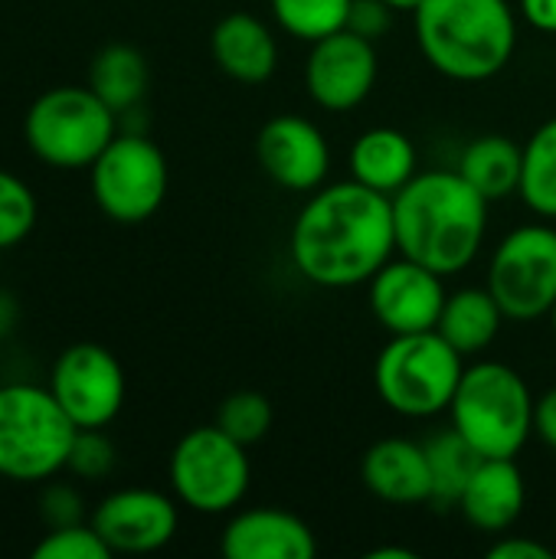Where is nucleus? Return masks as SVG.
Masks as SVG:
<instances>
[{"mask_svg":"<svg viewBox=\"0 0 556 559\" xmlns=\"http://www.w3.org/2000/svg\"><path fill=\"white\" fill-rule=\"evenodd\" d=\"M115 557L92 521L49 527V534L33 547V559H108Z\"/></svg>","mask_w":556,"mask_h":559,"instance_id":"29","label":"nucleus"},{"mask_svg":"<svg viewBox=\"0 0 556 559\" xmlns=\"http://www.w3.org/2000/svg\"><path fill=\"white\" fill-rule=\"evenodd\" d=\"M36 197L16 174L0 167V252L20 246L36 226Z\"/></svg>","mask_w":556,"mask_h":559,"instance_id":"28","label":"nucleus"},{"mask_svg":"<svg viewBox=\"0 0 556 559\" xmlns=\"http://www.w3.org/2000/svg\"><path fill=\"white\" fill-rule=\"evenodd\" d=\"M393 16H397V10L390 3H383V0H354L351 16H347V29L370 39V43H377V39H383L390 33Z\"/></svg>","mask_w":556,"mask_h":559,"instance_id":"32","label":"nucleus"},{"mask_svg":"<svg viewBox=\"0 0 556 559\" xmlns=\"http://www.w3.org/2000/svg\"><path fill=\"white\" fill-rule=\"evenodd\" d=\"M524 504H528V485L518 468V459H482L456 511L469 527L498 537L521 521Z\"/></svg>","mask_w":556,"mask_h":559,"instance_id":"17","label":"nucleus"},{"mask_svg":"<svg viewBox=\"0 0 556 559\" xmlns=\"http://www.w3.org/2000/svg\"><path fill=\"white\" fill-rule=\"evenodd\" d=\"M488 206L459 170H419L393 193L397 252L446 278L459 275L485 246Z\"/></svg>","mask_w":556,"mask_h":559,"instance_id":"2","label":"nucleus"},{"mask_svg":"<svg viewBox=\"0 0 556 559\" xmlns=\"http://www.w3.org/2000/svg\"><path fill=\"white\" fill-rule=\"evenodd\" d=\"M534 436L556 455V386L544 390L534 403Z\"/></svg>","mask_w":556,"mask_h":559,"instance_id":"34","label":"nucleus"},{"mask_svg":"<svg viewBox=\"0 0 556 559\" xmlns=\"http://www.w3.org/2000/svg\"><path fill=\"white\" fill-rule=\"evenodd\" d=\"M256 160L272 183L292 193H315L331 170V144L305 115H275L256 134Z\"/></svg>","mask_w":556,"mask_h":559,"instance_id":"14","label":"nucleus"},{"mask_svg":"<svg viewBox=\"0 0 556 559\" xmlns=\"http://www.w3.org/2000/svg\"><path fill=\"white\" fill-rule=\"evenodd\" d=\"M275 23L301 39V43H318L338 29H347L351 3L354 0H269Z\"/></svg>","mask_w":556,"mask_h":559,"instance_id":"26","label":"nucleus"},{"mask_svg":"<svg viewBox=\"0 0 556 559\" xmlns=\"http://www.w3.org/2000/svg\"><path fill=\"white\" fill-rule=\"evenodd\" d=\"M167 478L174 498L206 518L233 514L252 485V465L246 455V445L226 436L216 423L197 426L170 452Z\"/></svg>","mask_w":556,"mask_h":559,"instance_id":"8","label":"nucleus"},{"mask_svg":"<svg viewBox=\"0 0 556 559\" xmlns=\"http://www.w3.org/2000/svg\"><path fill=\"white\" fill-rule=\"evenodd\" d=\"M485 288L495 295L508 321L551 318L556 305V226L524 223L511 229L492 252Z\"/></svg>","mask_w":556,"mask_h":559,"instance_id":"9","label":"nucleus"},{"mask_svg":"<svg viewBox=\"0 0 556 559\" xmlns=\"http://www.w3.org/2000/svg\"><path fill=\"white\" fill-rule=\"evenodd\" d=\"M534 403L537 396L514 367L475 360L465 364L449 419L482 459H518L534 436Z\"/></svg>","mask_w":556,"mask_h":559,"instance_id":"4","label":"nucleus"},{"mask_svg":"<svg viewBox=\"0 0 556 559\" xmlns=\"http://www.w3.org/2000/svg\"><path fill=\"white\" fill-rule=\"evenodd\" d=\"M147 82H151V72H147V59L141 56V49L128 43H111L95 52L85 85L121 118V115H131L144 102Z\"/></svg>","mask_w":556,"mask_h":559,"instance_id":"23","label":"nucleus"},{"mask_svg":"<svg viewBox=\"0 0 556 559\" xmlns=\"http://www.w3.org/2000/svg\"><path fill=\"white\" fill-rule=\"evenodd\" d=\"M551 321H554V334H556V305H554V311H551Z\"/></svg>","mask_w":556,"mask_h":559,"instance_id":"38","label":"nucleus"},{"mask_svg":"<svg viewBox=\"0 0 556 559\" xmlns=\"http://www.w3.org/2000/svg\"><path fill=\"white\" fill-rule=\"evenodd\" d=\"M49 393L79 429H105L125 406V367L102 344L66 347L49 370Z\"/></svg>","mask_w":556,"mask_h":559,"instance_id":"11","label":"nucleus"},{"mask_svg":"<svg viewBox=\"0 0 556 559\" xmlns=\"http://www.w3.org/2000/svg\"><path fill=\"white\" fill-rule=\"evenodd\" d=\"M377 43L338 29L311 43L305 59V92L324 111H351L367 102L377 85Z\"/></svg>","mask_w":556,"mask_h":559,"instance_id":"13","label":"nucleus"},{"mask_svg":"<svg viewBox=\"0 0 556 559\" xmlns=\"http://www.w3.org/2000/svg\"><path fill=\"white\" fill-rule=\"evenodd\" d=\"M79 426L56 403L49 386L7 383L0 386V478L52 481L69 465Z\"/></svg>","mask_w":556,"mask_h":559,"instance_id":"5","label":"nucleus"},{"mask_svg":"<svg viewBox=\"0 0 556 559\" xmlns=\"http://www.w3.org/2000/svg\"><path fill=\"white\" fill-rule=\"evenodd\" d=\"M213 62L242 85L269 82L279 69V43L272 29L246 10L226 13L210 33Z\"/></svg>","mask_w":556,"mask_h":559,"instance_id":"19","label":"nucleus"},{"mask_svg":"<svg viewBox=\"0 0 556 559\" xmlns=\"http://www.w3.org/2000/svg\"><path fill=\"white\" fill-rule=\"evenodd\" d=\"M383 3H390V7H393L397 13H413V10H416V7H419L423 0H383Z\"/></svg>","mask_w":556,"mask_h":559,"instance_id":"37","label":"nucleus"},{"mask_svg":"<svg viewBox=\"0 0 556 559\" xmlns=\"http://www.w3.org/2000/svg\"><path fill=\"white\" fill-rule=\"evenodd\" d=\"M367 559H416V554L406 547H377L367 554Z\"/></svg>","mask_w":556,"mask_h":559,"instance_id":"36","label":"nucleus"},{"mask_svg":"<svg viewBox=\"0 0 556 559\" xmlns=\"http://www.w3.org/2000/svg\"><path fill=\"white\" fill-rule=\"evenodd\" d=\"M82 508H85L82 504V495L72 485H66V481H52L39 495V518L49 527H66V524L85 521V511Z\"/></svg>","mask_w":556,"mask_h":559,"instance_id":"31","label":"nucleus"},{"mask_svg":"<svg viewBox=\"0 0 556 559\" xmlns=\"http://www.w3.org/2000/svg\"><path fill=\"white\" fill-rule=\"evenodd\" d=\"M226 559H311L318 540L311 527L285 508H246L233 511L220 534Z\"/></svg>","mask_w":556,"mask_h":559,"instance_id":"16","label":"nucleus"},{"mask_svg":"<svg viewBox=\"0 0 556 559\" xmlns=\"http://www.w3.org/2000/svg\"><path fill=\"white\" fill-rule=\"evenodd\" d=\"M488 557L492 559H554V547H547V544H541V540H534V537H514V534H508V537H501L498 534V540L488 547Z\"/></svg>","mask_w":556,"mask_h":559,"instance_id":"33","label":"nucleus"},{"mask_svg":"<svg viewBox=\"0 0 556 559\" xmlns=\"http://www.w3.org/2000/svg\"><path fill=\"white\" fill-rule=\"evenodd\" d=\"M426 459H429V481H433L429 504L436 511L456 508L482 455L456 429H446L426 442Z\"/></svg>","mask_w":556,"mask_h":559,"instance_id":"24","label":"nucleus"},{"mask_svg":"<svg viewBox=\"0 0 556 559\" xmlns=\"http://www.w3.org/2000/svg\"><path fill=\"white\" fill-rule=\"evenodd\" d=\"M518 10L537 33L556 36V0H518Z\"/></svg>","mask_w":556,"mask_h":559,"instance_id":"35","label":"nucleus"},{"mask_svg":"<svg viewBox=\"0 0 556 559\" xmlns=\"http://www.w3.org/2000/svg\"><path fill=\"white\" fill-rule=\"evenodd\" d=\"M216 426L249 449V445H256V442H262L269 436V429H272V403L259 390H236L220 403Z\"/></svg>","mask_w":556,"mask_h":559,"instance_id":"27","label":"nucleus"},{"mask_svg":"<svg viewBox=\"0 0 556 559\" xmlns=\"http://www.w3.org/2000/svg\"><path fill=\"white\" fill-rule=\"evenodd\" d=\"M33 157L56 170H82L118 134V115L88 85H56L43 92L23 121Z\"/></svg>","mask_w":556,"mask_h":559,"instance_id":"7","label":"nucleus"},{"mask_svg":"<svg viewBox=\"0 0 556 559\" xmlns=\"http://www.w3.org/2000/svg\"><path fill=\"white\" fill-rule=\"evenodd\" d=\"M351 177L377 193H400L416 174H419V154L416 144L406 131L400 128H370L364 134L354 138L351 154Z\"/></svg>","mask_w":556,"mask_h":559,"instance_id":"20","label":"nucleus"},{"mask_svg":"<svg viewBox=\"0 0 556 559\" xmlns=\"http://www.w3.org/2000/svg\"><path fill=\"white\" fill-rule=\"evenodd\" d=\"M518 197L534 216L556 219V118L544 121L524 144Z\"/></svg>","mask_w":556,"mask_h":559,"instance_id":"25","label":"nucleus"},{"mask_svg":"<svg viewBox=\"0 0 556 559\" xmlns=\"http://www.w3.org/2000/svg\"><path fill=\"white\" fill-rule=\"evenodd\" d=\"M177 498L154 488H121L98 501L92 511V527L102 534L111 554H157L177 537Z\"/></svg>","mask_w":556,"mask_h":559,"instance_id":"15","label":"nucleus"},{"mask_svg":"<svg viewBox=\"0 0 556 559\" xmlns=\"http://www.w3.org/2000/svg\"><path fill=\"white\" fill-rule=\"evenodd\" d=\"M521 167H524V144H518L508 134H482L469 141L456 170L488 203H498L521 190Z\"/></svg>","mask_w":556,"mask_h":559,"instance_id":"22","label":"nucleus"},{"mask_svg":"<svg viewBox=\"0 0 556 559\" xmlns=\"http://www.w3.org/2000/svg\"><path fill=\"white\" fill-rule=\"evenodd\" d=\"M413 29L423 59L452 82H488L518 49V10L508 0H423Z\"/></svg>","mask_w":556,"mask_h":559,"instance_id":"3","label":"nucleus"},{"mask_svg":"<svg viewBox=\"0 0 556 559\" xmlns=\"http://www.w3.org/2000/svg\"><path fill=\"white\" fill-rule=\"evenodd\" d=\"M288 255L318 288L367 285L397 255L393 197L354 177L318 187L292 223Z\"/></svg>","mask_w":556,"mask_h":559,"instance_id":"1","label":"nucleus"},{"mask_svg":"<svg viewBox=\"0 0 556 559\" xmlns=\"http://www.w3.org/2000/svg\"><path fill=\"white\" fill-rule=\"evenodd\" d=\"M115 462H118L115 445L102 429H79L66 472H72L82 481H102L115 472Z\"/></svg>","mask_w":556,"mask_h":559,"instance_id":"30","label":"nucleus"},{"mask_svg":"<svg viewBox=\"0 0 556 559\" xmlns=\"http://www.w3.org/2000/svg\"><path fill=\"white\" fill-rule=\"evenodd\" d=\"M446 298V275L400 252L367 282L370 314L390 337L436 331Z\"/></svg>","mask_w":556,"mask_h":559,"instance_id":"12","label":"nucleus"},{"mask_svg":"<svg viewBox=\"0 0 556 559\" xmlns=\"http://www.w3.org/2000/svg\"><path fill=\"white\" fill-rule=\"evenodd\" d=\"M505 311L498 308L495 295L482 285H472V288H459L446 298V308L439 314V324L436 331L462 354V357H478L485 354L501 328H505Z\"/></svg>","mask_w":556,"mask_h":559,"instance_id":"21","label":"nucleus"},{"mask_svg":"<svg viewBox=\"0 0 556 559\" xmlns=\"http://www.w3.org/2000/svg\"><path fill=\"white\" fill-rule=\"evenodd\" d=\"M88 170L95 206L111 223L138 226L167 197V157L144 131H118Z\"/></svg>","mask_w":556,"mask_h":559,"instance_id":"10","label":"nucleus"},{"mask_svg":"<svg viewBox=\"0 0 556 559\" xmlns=\"http://www.w3.org/2000/svg\"><path fill=\"white\" fill-rule=\"evenodd\" d=\"M360 481L383 504L393 508L429 504L433 481H429L426 445L397 436L374 442L360 459Z\"/></svg>","mask_w":556,"mask_h":559,"instance_id":"18","label":"nucleus"},{"mask_svg":"<svg viewBox=\"0 0 556 559\" xmlns=\"http://www.w3.org/2000/svg\"><path fill=\"white\" fill-rule=\"evenodd\" d=\"M462 373L465 357L439 331L393 334L374 364V390L390 413L433 419L449 413Z\"/></svg>","mask_w":556,"mask_h":559,"instance_id":"6","label":"nucleus"}]
</instances>
